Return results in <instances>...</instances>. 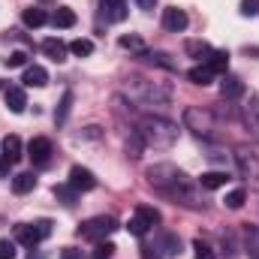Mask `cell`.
<instances>
[{"label": "cell", "mask_w": 259, "mask_h": 259, "mask_svg": "<svg viewBox=\"0 0 259 259\" xmlns=\"http://www.w3.org/2000/svg\"><path fill=\"white\" fill-rule=\"evenodd\" d=\"M241 15H247V18L259 15V0H241Z\"/></svg>", "instance_id": "d590c367"}, {"label": "cell", "mask_w": 259, "mask_h": 259, "mask_svg": "<svg viewBox=\"0 0 259 259\" xmlns=\"http://www.w3.org/2000/svg\"><path fill=\"white\" fill-rule=\"evenodd\" d=\"M187 78H190L193 84H202V88H205V84H211V81H214V72L202 64V66H193V69L187 72Z\"/></svg>", "instance_id": "d4e9b609"}, {"label": "cell", "mask_w": 259, "mask_h": 259, "mask_svg": "<svg viewBox=\"0 0 259 259\" xmlns=\"http://www.w3.org/2000/svg\"><path fill=\"white\" fill-rule=\"evenodd\" d=\"M136 97H142L145 103H169L172 100V88L169 84H160V81H145V78H133V88H130Z\"/></svg>", "instance_id": "277c9868"}, {"label": "cell", "mask_w": 259, "mask_h": 259, "mask_svg": "<svg viewBox=\"0 0 259 259\" xmlns=\"http://www.w3.org/2000/svg\"><path fill=\"white\" fill-rule=\"evenodd\" d=\"M27 106V97H24V88H6V109L21 115Z\"/></svg>", "instance_id": "5bb4252c"}, {"label": "cell", "mask_w": 259, "mask_h": 259, "mask_svg": "<svg viewBox=\"0 0 259 259\" xmlns=\"http://www.w3.org/2000/svg\"><path fill=\"white\" fill-rule=\"evenodd\" d=\"M223 205H226L229 211H238V208L244 205V190H232V193H226V199H223Z\"/></svg>", "instance_id": "4dcf8cb0"}, {"label": "cell", "mask_w": 259, "mask_h": 259, "mask_svg": "<svg viewBox=\"0 0 259 259\" xmlns=\"http://www.w3.org/2000/svg\"><path fill=\"white\" fill-rule=\"evenodd\" d=\"M109 3H127V0H109Z\"/></svg>", "instance_id": "b9f144b4"}, {"label": "cell", "mask_w": 259, "mask_h": 259, "mask_svg": "<svg viewBox=\"0 0 259 259\" xmlns=\"http://www.w3.org/2000/svg\"><path fill=\"white\" fill-rule=\"evenodd\" d=\"M112 256H115V244H112V241H97L94 259H112Z\"/></svg>", "instance_id": "1f68e13d"}, {"label": "cell", "mask_w": 259, "mask_h": 259, "mask_svg": "<svg viewBox=\"0 0 259 259\" xmlns=\"http://www.w3.org/2000/svg\"><path fill=\"white\" fill-rule=\"evenodd\" d=\"M235 163H238V172L244 175V178H259V157L256 154H250V151H238L235 154Z\"/></svg>", "instance_id": "8fae6325"}, {"label": "cell", "mask_w": 259, "mask_h": 259, "mask_svg": "<svg viewBox=\"0 0 259 259\" xmlns=\"http://www.w3.org/2000/svg\"><path fill=\"white\" fill-rule=\"evenodd\" d=\"M52 235V220H39V223H21V226H15V241L18 244H24V247H33V244H39L42 238H49Z\"/></svg>", "instance_id": "5b68a950"}, {"label": "cell", "mask_w": 259, "mask_h": 259, "mask_svg": "<svg viewBox=\"0 0 259 259\" xmlns=\"http://www.w3.org/2000/svg\"><path fill=\"white\" fill-rule=\"evenodd\" d=\"M118 46H121V49H133V52H142V49H145L142 36H136V33H130V36H121V39H118Z\"/></svg>", "instance_id": "d6a6232c"}, {"label": "cell", "mask_w": 259, "mask_h": 259, "mask_svg": "<svg viewBox=\"0 0 259 259\" xmlns=\"http://www.w3.org/2000/svg\"><path fill=\"white\" fill-rule=\"evenodd\" d=\"M0 88H3V81H0Z\"/></svg>", "instance_id": "7bdbcfd3"}, {"label": "cell", "mask_w": 259, "mask_h": 259, "mask_svg": "<svg viewBox=\"0 0 259 259\" xmlns=\"http://www.w3.org/2000/svg\"><path fill=\"white\" fill-rule=\"evenodd\" d=\"M69 52H72L75 58H88V55H94V42H91V39H72V42H69Z\"/></svg>", "instance_id": "83f0119b"}, {"label": "cell", "mask_w": 259, "mask_h": 259, "mask_svg": "<svg viewBox=\"0 0 259 259\" xmlns=\"http://www.w3.org/2000/svg\"><path fill=\"white\" fill-rule=\"evenodd\" d=\"M27 157L33 160V166H49V160H52V142L49 139H33L30 145H27Z\"/></svg>", "instance_id": "30bf717a"}, {"label": "cell", "mask_w": 259, "mask_h": 259, "mask_svg": "<svg viewBox=\"0 0 259 259\" xmlns=\"http://www.w3.org/2000/svg\"><path fill=\"white\" fill-rule=\"evenodd\" d=\"M9 166H12V163H9L6 157H0V178H6V175H9Z\"/></svg>", "instance_id": "ab89813d"}, {"label": "cell", "mask_w": 259, "mask_h": 259, "mask_svg": "<svg viewBox=\"0 0 259 259\" xmlns=\"http://www.w3.org/2000/svg\"><path fill=\"white\" fill-rule=\"evenodd\" d=\"M69 106H72V91H66L64 97H61V106H58V112H55V121H58V124H64V121H66Z\"/></svg>", "instance_id": "f546056e"}, {"label": "cell", "mask_w": 259, "mask_h": 259, "mask_svg": "<svg viewBox=\"0 0 259 259\" xmlns=\"http://www.w3.org/2000/svg\"><path fill=\"white\" fill-rule=\"evenodd\" d=\"M184 49H187V55H190V58H199V61H208V55L214 52V49H211L208 42H202V39H187V46H184Z\"/></svg>", "instance_id": "603a6c76"}, {"label": "cell", "mask_w": 259, "mask_h": 259, "mask_svg": "<svg viewBox=\"0 0 259 259\" xmlns=\"http://www.w3.org/2000/svg\"><path fill=\"white\" fill-rule=\"evenodd\" d=\"M244 124H247V133L259 142V109L256 106H247L244 109Z\"/></svg>", "instance_id": "484cf974"}, {"label": "cell", "mask_w": 259, "mask_h": 259, "mask_svg": "<svg viewBox=\"0 0 259 259\" xmlns=\"http://www.w3.org/2000/svg\"><path fill=\"white\" fill-rule=\"evenodd\" d=\"M0 259H15V241L0 238Z\"/></svg>", "instance_id": "e575fe53"}, {"label": "cell", "mask_w": 259, "mask_h": 259, "mask_svg": "<svg viewBox=\"0 0 259 259\" xmlns=\"http://www.w3.org/2000/svg\"><path fill=\"white\" fill-rule=\"evenodd\" d=\"M145 175H148L151 187H157L160 193H166L175 205H187V208H199V205H202V202H199V193H196V184L178 169V166H172V163H157V166H151Z\"/></svg>", "instance_id": "6da1fadb"}, {"label": "cell", "mask_w": 259, "mask_h": 259, "mask_svg": "<svg viewBox=\"0 0 259 259\" xmlns=\"http://www.w3.org/2000/svg\"><path fill=\"white\" fill-rule=\"evenodd\" d=\"M157 250H160L163 256H178V253H181V238L172 235V232H163L160 241H157Z\"/></svg>", "instance_id": "2e32d148"}, {"label": "cell", "mask_w": 259, "mask_h": 259, "mask_svg": "<svg viewBox=\"0 0 259 259\" xmlns=\"http://www.w3.org/2000/svg\"><path fill=\"white\" fill-rule=\"evenodd\" d=\"M145 148H148V145H145V139L139 136V130H133V133H130V139H127V154L136 160V157H142V151H145Z\"/></svg>", "instance_id": "4316f807"}, {"label": "cell", "mask_w": 259, "mask_h": 259, "mask_svg": "<svg viewBox=\"0 0 259 259\" xmlns=\"http://www.w3.org/2000/svg\"><path fill=\"white\" fill-rule=\"evenodd\" d=\"M226 181H229L226 172H205V175L199 178V184H202L205 190H220V187H226Z\"/></svg>", "instance_id": "ffe728a7"}, {"label": "cell", "mask_w": 259, "mask_h": 259, "mask_svg": "<svg viewBox=\"0 0 259 259\" xmlns=\"http://www.w3.org/2000/svg\"><path fill=\"white\" fill-rule=\"evenodd\" d=\"M118 229V220L112 214H100V217H91L78 226V235L81 238H91V241H106L112 232Z\"/></svg>", "instance_id": "3957f363"}, {"label": "cell", "mask_w": 259, "mask_h": 259, "mask_svg": "<svg viewBox=\"0 0 259 259\" xmlns=\"http://www.w3.org/2000/svg\"><path fill=\"white\" fill-rule=\"evenodd\" d=\"M100 6H103L106 21H124V18H127V3H109V0H100Z\"/></svg>", "instance_id": "d6986e66"}, {"label": "cell", "mask_w": 259, "mask_h": 259, "mask_svg": "<svg viewBox=\"0 0 259 259\" xmlns=\"http://www.w3.org/2000/svg\"><path fill=\"white\" fill-rule=\"evenodd\" d=\"M24 24L27 27H42L46 21H49V15H46V9H39V6H30V9H24Z\"/></svg>", "instance_id": "7402d4cb"}, {"label": "cell", "mask_w": 259, "mask_h": 259, "mask_svg": "<svg viewBox=\"0 0 259 259\" xmlns=\"http://www.w3.org/2000/svg\"><path fill=\"white\" fill-rule=\"evenodd\" d=\"M36 187V175L33 172H18L15 178H12V190L18 196H24V193H30Z\"/></svg>", "instance_id": "ac0fdd59"}, {"label": "cell", "mask_w": 259, "mask_h": 259, "mask_svg": "<svg viewBox=\"0 0 259 259\" xmlns=\"http://www.w3.org/2000/svg\"><path fill=\"white\" fill-rule=\"evenodd\" d=\"M139 136L145 139V145L151 148H172L178 142V124H172L169 118H160V115H145L139 121Z\"/></svg>", "instance_id": "7a4b0ae2"}, {"label": "cell", "mask_w": 259, "mask_h": 259, "mask_svg": "<svg viewBox=\"0 0 259 259\" xmlns=\"http://www.w3.org/2000/svg\"><path fill=\"white\" fill-rule=\"evenodd\" d=\"M3 157H6L9 163H18V160L24 157V145H21L18 136H6V139H3Z\"/></svg>", "instance_id": "9a60e30c"}, {"label": "cell", "mask_w": 259, "mask_h": 259, "mask_svg": "<svg viewBox=\"0 0 259 259\" xmlns=\"http://www.w3.org/2000/svg\"><path fill=\"white\" fill-rule=\"evenodd\" d=\"M193 253H196V259H214L211 244H205L202 238H196V241H193Z\"/></svg>", "instance_id": "836d02e7"}, {"label": "cell", "mask_w": 259, "mask_h": 259, "mask_svg": "<svg viewBox=\"0 0 259 259\" xmlns=\"http://www.w3.org/2000/svg\"><path fill=\"white\" fill-rule=\"evenodd\" d=\"M184 124L196 136H211L214 133V115L202 106H190V109H184Z\"/></svg>", "instance_id": "52a82bcc"}, {"label": "cell", "mask_w": 259, "mask_h": 259, "mask_svg": "<svg viewBox=\"0 0 259 259\" xmlns=\"http://www.w3.org/2000/svg\"><path fill=\"white\" fill-rule=\"evenodd\" d=\"M220 94H223V100H238L244 94V81L238 75H226L223 84H220Z\"/></svg>", "instance_id": "4fadbf2b"}, {"label": "cell", "mask_w": 259, "mask_h": 259, "mask_svg": "<svg viewBox=\"0 0 259 259\" xmlns=\"http://www.w3.org/2000/svg\"><path fill=\"white\" fill-rule=\"evenodd\" d=\"M187 24H190V18H187V12H184V9H178V6L163 9V27H166V30L181 33V30H187Z\"/></svg>", "instance_id": "9c48e42d"}, {"label": "cell", "mask_w": 259, "mask_h": 259, "mask_svg": "<svg viewBox=\"0 0 259 259\" xmlns=\"http://www.w3.org/2000/svg\"><path fill=\"white\" fill-rule=\"evenodd\" d=\"M160 223V211L157 208H151V205H139L136 208V214L130 217V223H127V229H130V235H136V238H142L151 226H157Z\"/></svg>", "instance_id": "8992f818"}, {"label": "cell", "mask_w": 259, "mask_h": 259, "mask_svg": "<svg viewBox=\"0 0 259 259\" xmlns=\"http://www.w3.org/2000/svg\"><path fill=\"white\" fill-rule=\"evenodd\" d=\"M52 24L55 27H72L75 24V12L69 6H58V12L52 15Z\"/></svg>", "instance_id": "cb8c5ba5"}, {"label": "cell", "mask_w": 259, "mask_h": 259, "mask_svg": "<svg viewBox=\"0 0 259 259\" xmlns=\"http://www.w3.org/2000/svg\"><path fill=\"white\" fill-rule=\"evenodd\" d=\"M154 3H157V0H136L139 9H154Z\"/></svg>", "instance_id": "60d3db41"}, {"label": "cell", "mask_w": 259, "mask_h": 259, "mask_svg": "<svg viewBox=\"0 0 259 259\" xmlns=\"http://www.w3.org/2000/svg\"><path fill=\"white\" fill-rule=\"evenodd\" d=\"M42 52H46V55H49L55 64H64V61H66V52H69V49H66L61 39H55V36H52V39H46V42H42Z\"/></svg>", "instance_id": "e0dca14e"}, {"label": "cell", "mask_w": 259, "mask_h": 259, "mask_svg": "<svg viewBox=\"0 0 259 259\" xmlns=\"http://www.w3.org/2000/svg\"><path fill=\"white\" fill-rule=\"evenodd\" d=\"M69 187L78 190V193H88V190L97 187V178H94L91 169H84V166H72V169H69Z\"/></svg>", "instance_id": "ba28073f"}, {"label": "cell", "mask_w": 259, "mask_h": 259, "mask_svg": "<svg viewBox=\"0 0 259 259\" xmlns=\"http://www.w3.org/2000/svg\"><path fill=\"white\" fill-rule=\"evenodd\" d=\"M205 66L217 75V72H226L229 69V52H211L208 55V61H205Z\"/></svg>", "instance_id": "44dd1931"}, {"label": "cell", "mask_w": 259, "mask_h": 259, "mask_svg": "<svg viewBox=\"0 0 259 259\" xmlns=\"http://www.w3.org/2000/svg\"><path fill=\"white\" fill-rule=\"evenodd\" d=\"M75 193H78V190H72L69 184H58V187H55V196L64 202L66 208H72V205H75Z\"/></svg>", "instance_id": "f1b7e54d"}, {"label": "cell", "mask_w": 259, "mask_h": 259, "mask_svg": "<svg viewBox=\"0 0 259 259\" xmlns=\"http://www.w3.org/2000/svg\"><path fill=\"white\" fill-rule=\"evenodd\" d=\"M61 259H84V256H81L78 247H64V250H61Z\"/></svg>", "instance_id": "74e56055"}, {"label": "cell", "mask_w": 259, "mask_h": 259, "mask_svg": "<svg viewBox=\"0 0 259 259\" xmlns=\"http://www.w3.org/2000/svg\"><path fill=\"white\" fill-rule=\"evenodd\" d=\"M142 259H163L157 253V247H142Z\"/></svg>", "instance_id": "f35d334b"}, {"label": "cell", "mask_w": 259, "mask_h": 259, "mask_svg": "<svg viewBox=\"0 0 259 259\" xmlns=\"http://www.w3.org/2000/svg\"><path fill=\"white\" fill-rule=\"evenodd\" d=\"M21 81H24V88H46L49 84V72L42 69V66H27L24 69V75H21Z\"/></svg>", "instance_id": "7c38bea8"}, {"label": "cell", "mask_w": 259, "mask_h": 259, "mask_svg": "<svg viewBox=\"0 0 259 259\" xmlns=\"http://www.w3.org/2000/svg\"><path fill=\"white\" fill-rule=\"evenodd\" d=\"M24 64H27V55H24V52H12V55L6 58V66H12V69H15V66H24Z\"/></svg>", "instance_id": "8d00e7d4"}]
</instances>
